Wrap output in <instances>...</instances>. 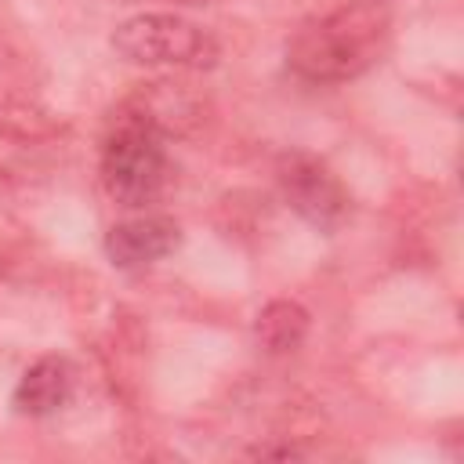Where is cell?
Instances as JSON below:
<instances>
[{
    "instance_id": "obj_4",
    "label": "cell",
    "mask_w": 464,
    "mask_h": 464,
    "mask_svg": "<svg viewBox=\"0 0 464 464\" xmlns=\"http://www.w3.org/2000/svg\"><path fill=\"white\" fill-rule=\"evenodd\" d=\"M276 185L283 203L319 232H337L352 214V192L334 174V167L315 152H304V149L279 152Z\"/></svg>"
},
{
    "instance_id": "obj_7",
    "label": "cell",
    "mask_w": 464,
    "mask_h": 464,
    "mask_svg": "<svg viewBox=\"0 0 464 464\" xmlns=\"http://www.w3.org/2000/svg\"><path fill=\"white\" fill-rule=\"evenodd\" d=\"M76 384V370L65 355H40L36 362L25 366V373L14 384V413L22 417H51L58 413Z\"/></svg>"
},
{
    "instance_id": "obj_1",
    "label": "cell",
    "mask_w": 464,
    "mask_h": 464,
    "mask_svg": "<svg viewBox=\"0 0 464 464\" xmlns=\"http://www.w3.org/2000/svg\"><path fill=\"white\" fill-rule=\"evenodd\" d=\"M392 44L381 0H348L304 18L286 40V65L308 83H344L370 72Z\"/></svg>"
},
{
    "instance_id": "obj_9",
    "label": "cell",
    "mask_w": 464,
    "mask_h": 464,
    "mask_svg": "<svg viewBox=\"0 0 464 464\" xmlns=\"http://www.w3.org/2000/svg\"><path fill=\"white\" fill-rule=\"evenodd\" d=\"M120 4H138V0H120ZM152 4H170V7H207L218 0H152Z\"/></svg>"
},
{
    "instance_id": "obj_8",
    "label": "cell",
    "mask_w": 464,
    "mask_h": 464,
    "mask_svg": "<svg viewBox=\"0 0 464 464\" xmlns=\"http://www.w3.org/2000/svg\"><path fill=\"white\" fill-rule=\"evenodd\" d=\"M308 326H312V315L301 301L294 297H276L268 301L257 319H254V337L257 344L268 352V355H286V352H297L308 337Z\"/></svg>"
},
{
    "instance_id": "obj_5",
    "label": "cell",
    "mask_w": 464,
    "mask_h": 464,
    "mask_svg": "<svg viewBox=\"0 0 464 464\" xmlns=\"http://www.w3.org/2000/svg\"><path fill=\"white\" fill-rule=\"evenodd\" d=\"M181 246V228L167 214H138L105 232V254L123 272H141Z\"/></svg>"
},
{
    "instance_id": "obj_6",
    "label": "cell",
    "mask_w": 464,
    "mask_h": 464,
    "mask_svg": "<svg viewBox=\"0 0 464 464\" xmlns=\"http://www.w3.org/2000/svg\"><path fill=\"white\" fill-rule=\"evenodd\" d=\"M123 105L134 109L145 123H152L167 141L170 134H188L192 127L203 123V98L188 83H170V80L141 83L123 98Z\"/></svg>"
},
{
    "instance_id": "obj_2",
    "label": "cell",
    "mask_w": 464,
    "mask_h": 464,
    "mask_svg": "<svg viewBox=\"0 0 464 464\" xmlns=\"http://www.w3.org/2000/svg\"><path fill=\"white\" fill-rule=\"evenodd\" d=\"M98 178L105 196L123 210L152 207L170 181L167 138L123 102L109 116V127L102 134Z\"/></svg>"
},
{
    "instance_id": "obj_3",
    "label": "cell",
    "mask_w": 464,
    "mask_h": 464,
    "mask_svg": "<svg viewBox=\"0 0 464 464\" xmlns=\"http://www.w3.org/2000/svg\"><path fill=\"white\" fill-rule=\"evenodd\" d=\"M112 51L134 65L152 69H214L221 44L210 29L174 14V11H141L112 29Z\"/></svg>"
},
{
    "instance_id": "obj_10",
    "label": "cell",
    "mask_w": 464,
    "mask_h": 464,
    "mask_svg": "<svg viewBox=\"0 0 464 464\" xmlns=\"http://www.w3.org/2000/svg\"><path fill=\"white\" fill-rule=\"evenodd\" d=\"M4 268H7V257H4V250H0V276H4Z\"/></svg>"
}]
</instances>
